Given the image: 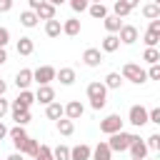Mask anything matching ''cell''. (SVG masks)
<instances>
[{
  "label": "cell",
  "instance_id": "6da1fadb",
  "mask_svg": "<svg viewBox=\"0 0 160 160\" xmlns=\"http://www.w3.org/2000/svg\"><path fill=\"white\" fill-rule=\"evenodd\" d=\"M85 92H88V100H90V108H92V110H102V108H105V102H108V88H105L100 80L90 82V85L85 88Z\"/></svg>",
  "mask_w": 160,
  "mask_h": 160
},
{
  "label": "cell",
  "instance_id": "7a4b0ae2",
  "mask_svg": "<svg viewBox=\"0 0 160 160\" xmlns=\"http://www.w3.org/2000/svg\"><path fill=\"white\" fill-rule=\"evenodd\" d=\"M135 138H138L135 132H125V130L112 132V135H110V140H108V148H110L112 152H125V150L132 145V140H135Z\"/></svg>",
  "mask_w": 160,
  "mask_h": 160
},
{
  "label": "cell",
  "instance_id": "3957f363",
  "mask_svg": "<svg viewBox=\"0 0 160 160\" xmlns=\"http://www.w3.org/2000/svg\"><path fill=\"white\" fill-rule=\"evenodd\" d=\"M120 78H122V80H130V82H135V85H142V82L148 80L145 70H142L140 65H135V62H125V65H122Z\"/></svg>",
  "mask_w": 160,
  "mask_h": 160
},
{
  "label": "cell",
  "instance_id": "277c9868",
  "mask_svg": "<svg viewBox=\"0 0 160 160\" xmlns=\"http://www.w3.org/2000/svg\"><path fill=\"white\" fill-rule=\"evenodd\" d=\"M120 130H122V118H120L118 112H112V115H108L105 120H100V132L112 135V132H120Z\"/></svg>",
  "mask_w": 160,
  "mask_h": 160
},
{
  "label": "cell",
  "instance_id": "5b68a950",
  "mask_svg": "<svg viewBox=\"0 0 160 160\" xmlns=\"http://www.w3.org/2000/svg\"><path fill=\"white\" fill-rule=\"evenodd\" d=\"M32 80L38 85H50L55 80V68L52 65H40L38 70H32Z\"/></svg>",
  "mask_w": 160,
  "mask_h": 160
},
{
  "label": "cell",
  "instance_id": "8992f818",
  "mask_svg": "<svg viewBox=\"0 0 160 160\" xmlns=\"http://www.w3.org/2000/svg\"><path fill=\"white\" fill-rule=\"evenodd\" d=\"M128 122H130V125H135V128L148 125V110H145L142 105H132V108L128 110Z\"/></svg>",
  "mask_w": 160,
  "mask_h": 160
},
{
  "label": "cell",
  "instance_id": "52a82bcc",
  "mask_svg": "<svg viewBox=\"0 0 160 160\" xmlns=\"http://www.w3.org/2000/svg\"><path fill=\"white\" fill-rule=\"evenodd\" d=\"M62 110H65V115L62 118H68V120H80L82 118V112H85V108H82V102L80 100H70L68 105H62Z\"/></svg>",
  "mask_w": 160,
  "mask_h": 160
},
{
  "label": "cell",
  "instance_id": "ba28073f",
  "mask_svg": "<svg viewBox=\"0 0 160 160\" xmlns=\"http://www.w3.org/2000/svg\"><path fill=\"white\" fill-rule=\"evenodd\" d=\"M118 40H120L122 45H132V42L138 40V28H135V25H122V28L118 30Z\"/></svg>",
  "mask_w": 160,
  "mask_h": 160
},
{
  "label": "cell",
  "instance_id": "9c48e42d",
  "mask_svg": "<svg viewBox=\"0 0 160 160\" xmlns=\"http://www.w3.org/2000/svg\"><path fill=\"white\" fill-rule=\"evenodd\" d=\"M128 150H130L132 160H145V158H148V145H145V140H140V135L132 140V145H130Z\"/></svg>",
  "mask_w": 160,
  "mask_h": 160
},
{
  "label": "cell",
  "instance_id": "30bf717a",
  "mask_svg": "<svg viewBox=\"0 0 160 160\" xmlns=\"http://www.w3.org/2000/svg\"><path fill=\"white\" fill-rule=\"evenodd\" d=\"M82 62H85L88 68H98V65L102 62V52H100L98 48H88V50L82 52Z\"/></svg>",
  "mask_w": 160,
  "mask_h": 160
},
{
  "label": "cell",
  "instance_id": "8fae6325",
  "mask_svg": "<svg viewBox=\"0 0 160 160\" xmlns=\"http://www.w3.org/2000/svg\"><path fill=\"white\" fill-rule=\"evenodd\" d=\"M52 100H55V90H52L50 85H40L38 92H35V102H40V105H50Z\"/></svg>",
  "mask_w": 160,
  "mask_h": 160
},
{
  "label": "cell",
  "instance_id": "7c38bea8",
  "mask_svg": "<svg viewBox=\"0 0 160 160\" xmlns=\"http://www.w3.org/2000/svg\"><path fill=\"white\" fill-rule=\"evenodd\" d=\"M30 82H32V70H30V68L18 70V75H15V85H18V90H28Z\"/></svg>",
  "mask_w": 160,
  "mask_h": 160
},
{
  "label": "cell",
  "instance_id": "4fadbf2b",
  "mask_svg": "<svg viewBox=\"0 0 160 160\" xmlns=\"http://www.w3.org/2000/svg\"><path fill=\"white\" fill-rule=\"evenodd\" d=\"M38 148H40V142H38L35 138H30V135H28V138L22 140V145L18 148V152H20V155H28V158H35Z\"/></svg>",
  "mask_w": 160,
  "mask_h": 160
},
{
  "label": "cell",
  "instance_id": "5bb4252c",
  "mask_svg": "<svg viewBox=\"0 0 160 160\" xmlns=\"http://www.w3.org/2000/svg\"><path fill=\"white\" fill-rule=\"evenodd\" d=\"M90 155H92V148L85 145V142L70 148V160H90Z\"/></svg>",
  "mask_w": 160,
  "mask_h": 160
},
{
  "label": "cell",
  "instance_id": "9a60e30c",
  "mask_svg": "<svg viewBox=\"0 0 160 160\" xmlns=\"http://www.w3.org/2000/svg\"><path fill=\"white\" fill-rule=\"evenodd\" d=\"M8 138L12 140V145H15V150H18V148L22 145V140L28 138V132H25V128H22V125H15V128H10V130H8Z\"/></svg>",
  "mask_w": 160,
  "mask_h": 160
},
{
  "label": "cell",
  "instance_id": "2e32d148",
  "mask_svg": "<svg viewBox=\"0 0 160 160\" xmlns=\"http://www.w3.org/2000/svg\"><path fill=\"white\" fill-rule=\"evenodd\" d=\"M92 160H112V150L108 148V142H98L95 148H92V155H90Z\"/></svg>",
  "mask_w": 160,
  "mask_h": 160
},
{
  "label": "cell",
  "instance_id": "e0dca14e",
  "mask_svg": "<svg viewBox=\"0 0 160 160\" xmlns=\"http://www.w3.org/2000/svg\"><path fill=\"white\" fill-rule=\"evenodd\" d=\"M55 80H60V85H72L75 82V70L72 68H60V70H55Z\"/></svg>",
  "mask_w": 160,
  "mask_h": 160
},
{
  "label": "cell",
  "instance_id": "ac0fdd59",
  "mask_svg": "<svg viewBox=\"0 0 160 160\" xmlns=\"http://www.w3.org/2000/svg\"><path fill=\"white\" fill-rule=\"evenodd\" d=\"M102 22H105L108 35H118V30L122 28V20H120V18H115V15H105V18H102Z\"/></svg>",
  "mask_w": 160,
  "mask_h": 160
},
{
  "label": "cell",
  "instance_id": "d6986e66",
  "mask_svg": "<svg viewBox=\"0 0 160 160\" xmlns=\"http://www.w3.org/2000/svg\"><path fill=\"white\" fill-rule=\"evenodd\" d=\"M60 32H62V22H60L58 18L45 20V35H48V38H60Z\"/></svg>",
  "mask_w": 160,
  "mask_h": 160
},
{
  "label": "cell",
  "instance_id": "ffe728a7",
  "mask_svg": "<svg viewBox=\"0 0 160 160\" xmlns=\"http://www.w3.org/2000/svg\"><path fill=\"white\" fill-rule=\"evenodd\" d=\"M62 32L70 35V38L80 35V20H78V18H68V20L62 22Z\"/></svg>",
  "mask_w": 160,
  "mask_h": 160
},
{
  "label": "cell",
  "instance_id": "44dd1931",
  "mask_svg": "<svg viewBox=\"0 0 160 160\" xmlns=\"http://www.w3.org/2000/svg\"><path fill=\"white\" fill-rule=\"evenodd\" d=\"M45 115H48L50 120H60V118L65 115V110H62V105H60L58 100H52L50 105H45Z\"/></svg>",
  "mask_w": 160,
  "mask_h": 160
},
{
  "label": "cell",
  "instance_id": "7402d4cb",
  "mask_svg": "<svg viewBox=\"0 0 160 160\" xmlns=\"http://www.w3.org/2000/svg\"><path fill=\"white\" fill-rule=\"evenodd\" d=\"M35 15H38V20H52V18H55V5L42 2V5L35 10Z\"/></svg>",
  "mask_w": 160,
  "mask_h": 160
},
{
  "label": "cell",
  "instance_id": "603a6c76",
  "mask_svg": "<svg viewBox=\"0 0 160 160\" xmlns=\"http://www.w3.org/2000/svg\"><path fill=\"white\" fill-rule=\"evenodd\" d=\"M88 12H90V18L102 20V18L108 15V8H105V2H90V5H88Z\"/></svg>",
  "mask_w": 160,
  "mask_h": 160
},
{
  "label": "cell",
  "instance_id": "cb8c5ba5",
  "mask_svg": "<svg viewBox=\"0 0 160 160\" xmlns=\"http://www.w3.org/2000/svg\"><path fill=\"white\" fill-rule=\"evenodd\" d=\"M100 48H102V52H115V50L120 48L118 35H105V38H102V42H100Z\"/></svg>",
  "mask_w": 160,
  "mask_h": 160
},
{
  "label": "cell",
  "instance_id": "d4e9b609",
  "mask_svg": "<svg viewBox=\"0 0 160 160\" xmlns=\"http://www.w3.org/2000/svg\"><path fill=\"white\" fill-rule=\"evenodd\" d=\"M32 50H35L32 38H20L18 40V55H32Z\"/></svg>",
  "mask_w": 160,
  "mask_h": 160
},
{
  "label": "cell",
  "instance_id": "484cf974",
  "mask_svg": "<svg viewBox=\"0 0 160 160\" xmlns=\"http://www.w3.org/2000/svg\"><path fill=\"white\" fill-rule=\"evenodd\" d=\"M102 85H105L108 90H118V88L122 85V78H120V72H108V75H105V80H102Z\"/></svg>",
  "mask_w": 160,
  "mask_h": 160
},
{
  "label": "cell",
  "instance_id": "4316f807",
  "mask_svg": "<svg viewBox=\"0 0 160 160\" xmlns=\"http://www.w3.org/2000/svg\"><path fill=\"white\" fill-rule=\"evenodd\" d=\"M20 25H22V28H35V25H38V15H35L32 10H22V12H20Z\"/></svg>",
  "mask_w": 160,
  "mask_h": 160
},
{
  "label": "cell",
  "instance_id": "83f0119b",
  "mask_svg": "<svg viewBox=\"0 0 160 160\" xmlns=\"http://www.w3.org/2000/svg\"><path fill=\"white\" fill-rule=\"evenodd\" d=\"M55 122H58V132H60V135H72V132H75V122H72V120L60 118V120H55Z\"/></svg>",
  "mask_w": 160,
  "mask_h": 160
},
{
  "label": "cell",
  "instance_id": "f1b7e54d",
  "mask_svg": "<svg viewBox=\"0 0 160 160\" xmlns=\"http://www.w3.org/2000/svg\"><path fill=\"white\" fill-rule=\"evenodd\" d=\"M142 60H145L148 65H155V62H160V50H158V48H145V52H142Z\"/></svg>",
  "mask_w": 160,
  "mask_h": 160
},
{
  "label": "cell",
  "instance_id": "f546056e",
  "mask_svg": "<svg viewBox=\"0 0 160 160\" xmlns=\"http://www.w3.org/2000/svg\"><path fill=\"white\" fill-rule=\"evenodd\" d=\"M142 15H145L148 20H158V18H160V5H155V2L142 5Z\"/></svg>",
  "mask_w": 160,
  "mask_h": 160
},
{
  "label": "cell",
  "instance_id": "4dcf8cb0",
  "mask_svg": "<svg viewBox=\"0 0 160 160\" xmlns=\"http://www.w3.org/2000/svg\"><path fill=\"white\" fill-rule=\"evenodd\" d=\"M130 12H132V10H130V8H128L122 0H118V2L112 5V15H115V18H128Z\"/></svg>",
  "mask_w": 160,
  "mask_h": 160
},
{
  "label": "cell",
  "instance_id": "1f68e13d",
  "mask_svg": "<svg viewBox=\"0 0 160 160\" xmlns=\"http://www.w3.org/2000/svg\"><path fill=\"white\" fill-rule=\"evenodd\" d=\"M15 100H18V102H22V105L30 110V105L35 102V92H30V90H20V95H18Z\"/></svg>",
  "mask_w": 160,
  "mask_h": 160
},
{
  "label": "cell",
  "instance_id": "d6a6232c",
  "mask_svg": "<svg viewBox=\"0 0 160 160\" xmlns=\"http://www.w3.org/2000/svg\"><path fill=\"white\" fill-rule=\"evenodd\" d=\"M52 158H55V160H70V148H68V145L52 148Z\"/></svg>",
  "mask_w": 160,
  "mask_h": 160
},
{
  "label": "cell",
  "instance_id": "836d02e7",
  "mask_svg": "<svg viewBox=\"0 0 160 160\" xmlns=\"http://www.w3.org/2000/svg\"><path fill=\"white\" fill-rule=\"evenodd\" d=\"M35 160H55V158H52V148L40 145V148H38V152H35Z\"/></svg>",
  "mask_w": 160,
  "mask_h": 160
},
{
  "label": "cell",
  "instance_id": "e575fe53",
  "mask_svg": "<svg viewBox=\"0 0 160 160\" xmlns=\"http://www.w3.org/2000/svg\"><path fill=\"white\" fill-rule=\"evenodd\" d=\"M12 120H15V125H28L30 120H32V115H30V110H25V112H18V115H12Z\"/></svg>",
  "mask_w": 160,
  "mask_h": 160
},
{
  "label": "cell",
  "instance_id": "d590c367",
  "mask_svg": "<svg viewBox=\"0 0 160 160\" xmlns=\"http://www.w3.org/2000/svg\"><path fill=\"white\" fill-rule=\"evenodd\" d=\"M68 2H70V8H72L75 12H85L88 5H90V0H68Z\"/></svg>",
  "mask_w": 160,
  "mask_h": 160
},
{
  "label": "cell",
  "instance_id": "8d00e7d4",
  "mask_svg": "<svg viewBox=\"0 0 160 160\" xmlns=\"http://www.w3.org/2000/svg\"><path fill=\"white\" fill-rule=\"evenodd\" d=\"M158 42H160V35H158V32H150V30H148V32H145V45H148V48H155Z\"/></svg>",
  "mask_w": 160,
  "mask_h": 160
},
{
  "label": "cell",
  "instance_id": "74e56055",
  "mask_svg": "<svg viewBox=\"0 0 160 160\" xmlns=\"http://www.w3.org/2000/svg\"><path fill=\"white\" fill-rule=\"evenodd\" d=\"M145 145H148V150H160V135H158V132H152V135L148 138V142H145Z\"/></svg>",
  "mask_w": 160,
  "mask_h": 160
},
{
  "label": "cell",
  "instance_id": "f35d334b",
  "mask_svg": "<svg viewBox=\"0 0 160 160\" xmlns=\"http://www.w3.org/2000/svg\"><path fill=\"white\" fill-rule=\"evenodd\" d=\"M150 80H160V62H155V65H150V70L145 72Z\"/></svg>",
  "mask_w": 160,
  "mask_h": 160
},
{
  "label": "cell",
  "instance_id": "ab89813d",
  "mask_svg": "<svg viewBox=\"0 0 160 160\" xmlns=\"http://www.w3.org/2000/svg\"><path fill=\"white\" fill-rule=\"evenodd\" d=\"M148 122H155V125H160V108H152V110H148Z\"/></svg>",
  "mask_w": 160,
  "mask_h": 160
},
{
  "label": "cell",
  "instance_id": "60d3db41",
  "mask_svg": "<svg viewBox=\"0 0 160 160\" xmlns=\"http://www.w3.org/2000/svg\"><path fill=\"white\" fill-rule=\"evenodd\" d=\"M10 42V30L8 28H0V48H5Z\"/></svg>",
  "mask_w": 160,
  "mask_h": 160
},
{
  "label": "cell",
  "instance_id": "b9f144b4",
  "mask_svg": "<svg viewBox=\"0 0 160 160\" xmlns=\"http://www.w3.org/2000/svg\"><path fill=\"white\" fill-rule=\"evenodd\" d=\"M8 112H10V102H8L5 98H0V120H2Z\"/></svg>",
  "mask_w": 160,
  "mask_h": 160
},
{
  "label": "cell",
  "instance_id": "7bdbcfd3",
  "mask_svg": "<svg viewBox=\"0 0 160 160\" xmlns=\"http://www.w3.org/2000/svg\"><path fill=\"white\" fill-rule=\"evenodd\" d=\"M148 30H150V32H158V35H160V18H158V20H150Z\"/></svg>",
  "mask_w": 160,
  "mask_h": 160
},
{
  "label": "cell",
  "instance_id": "ee69618b",
  "mask_svg": "<svg viewBox=\"0 0 160 160\" xmlns=\"http://www.w3.org/2000/svg\"><path fill=\"white\" fill-rule=\"evenodd\" d=\"M12 10V0H0V12H10Z\"/></svg>",
  "mask_w": 160,
  "mask_h": 160
},
{
  "label": "cell",
  "instance_id": "f6af8a7d",
  "mask_svg": "<svg viewBox=\"0 0 160 160\" xmlns=\"http://www.w3.org/2000/svg\"><path fill=\"white\" fill-rule=\"evenodd\" d=\"M42 2H48V0H28V5H30V10H32V12H35V10H38Z\"/></svg>",
  "mask_w": 160,
  "mask_h": 160
},
{
  "label": "cell",
  "instance_id": "bcb514c9",
  "mask_svg": "<svg viewBox=\"0 0 160 160\" xmlns=\"http://www.w3.org/2000/svg\"><path fill=\"white\" fill-rule=\"evenodd\" d=\"M122 2H125V5H128V8H130V10H135V8H138V5H140V0H122Z\"/></svg>",
  "mask_w": 160,
  "mask_h": 160
},
{
  "label": "cell",
  "instance_id": "7dc6e473",
  "mask_svg": "<svg viewBox=\"0 0 160 160\" xmlns=\"http://www.w3.org/2000/svg\"><path fill=\"white\" fill-rule=\"evenodd\" d=\"M5 62H8V50L0 48V65H5Z\"/></svg>",
  "mask_w": 160,
  "mask_h": 160
},
{
  "label": "cell",
  "instance_id": "c3c4849f",
  "mask_svg": "<svg viewBox=\"0 0 160 160\" xmlns=\"http://www.w3.org/2000/svg\"><path fill=\"white\" fill-rule=\"evenodd\" d=\"M8 160H25V155H20V152H10Z\"/></svg>",
  "mask_w": 160,
  "mask_h": 160
},
{
  "label": "cell",
  "instance_id": "681fc988",
  "mask_svg": "<svg viewBox=\"0 0 160 160\" xmlns=\"http://www.w3.org/2000/svg\"><path fill=\"white\" fill-rule=\"evenodd\" d=\"M2 138H8V128H5L2 120H0V140H2Z\"/></svg>",
  "mask_w": 160,
  "mask_h": 160
},
{
  "label": "cell",
  "instance_id": "f907efd6",
  "mask_svg": "<svg viewBox=\"0 0 160 160\" xmlns=\"http://www.w3.org/2000/svg\"><path fill=\"white\" fill-rule=\"evenodd\" d=\"M5 90H8V82H5V80H0V98L5 95Z\"/></svg>",
  "mask_w": 160,
  "mask_h": 160
},
{
  "label": "cell",
  "instance_id": "816d5d0a",
  "mask_svg": "<svg viewBox=\"0 0 160 160\" xmlns=\"http://www.w3.org/2000/svg\"><path fill=\"white\" fill-rule=\"evenodd\" d=\"M48 2H50V5H55V8H58V5H62V2H65V0H48Z\"/></svg>",
  "mask_w": 160,
  "mask_h": 160
},
{
  "label": "cell",
  "instance_id": "f5cc1de1",
  "mask_svg": "<svg viewBox=\"0 0 160 160\" xmlns=\"http://www.w3.org/2000/svg\"><path fill=\"white\" fill-rule=\"evenodd\" d=\"M90 2H102V0H90Z\"/></svg>",
  "mask_w": 160,
  "mask_h": 160
},
{
  "label": "cell",
  "instance_id": "db71d44e",
  "mask_svg": "<svg viewBox=\"0 0 160 160\" xmlns=\"http://www.w3.org/2000/svg\"><path fill=\"white\" fill-rule=\"evenodd\" d=\"M30 160H35V158H30Z\"/></svg>",
  "mask_w": 160,
  "mask_h": 160
},
{
  "label": "cell",
  "instance_id": "11a10c76",
  "mask_svg": "<svg viewBox=\"0 0 160 160\" xmlns=\"http://www.w3.org/2000/svg\"><path fill=\"white\" fill-rule=\"evenodd\" d=\"M145 160H148V158H145Z\"/></svg>",
  "mask_w": 160,
  "mask_h": 160
}]
</instances>
